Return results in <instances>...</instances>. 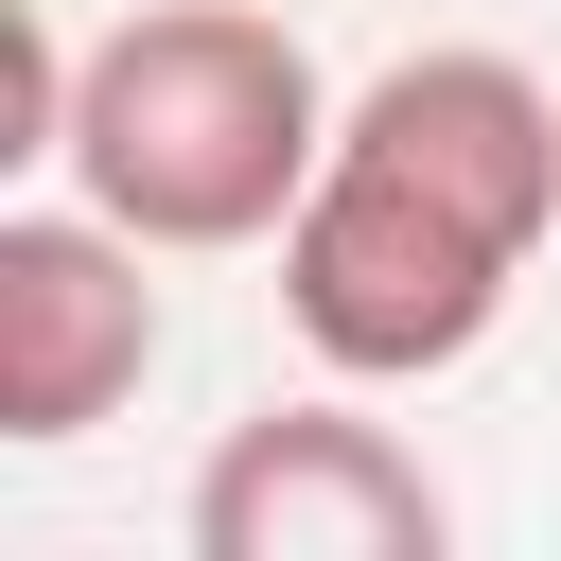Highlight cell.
<instances>
[{
  "label": "cell",
  "instance_id": "6da1fadb",
  "mask_svg": "<svg viewBox=\"0 0 561 561\" xmlns=\"http://www.w3.org/2000/svg\"><path fill=\"white\" fill-rule=\"evenodd\" d=\"M561 228V88L508 53H386L280 228V316L333 386H438L491 351Z\"/></svg>",
  "mask_w": 561,
  "mask_h": 561
},
{
  "label": "cell",
  "instance_id": "7a4b0ae2",
  "mask_svg": "<svg viewBox=\"0 0 561 561\" xmlns=\"http://www.w3.org/2000/svg\"><path fill=\"white\" fill-rule=\"evenodd\" d=\"M333 158V88L316 53L263 18V0H140L70 53V140L53 175L88 210H123L158 263H210V245H280L298 193Z\"/></svg>",
  "mask_w": 561,
  "mask_h": 561
},
{
  "label": "cell",
  "instance_id": "3957f363",
  "mask_svg": "<svg viewBox=\"0 0 561 561\" xmlns=\"http://www.w3.org/2000/svg\"><path fill=\"white\" fill-rule=\"evenodd\" d=\"M140 263L158 245L88 193L0 210V438L18 456H70L88 421L140 403V368H158V280Z\"/></svg>",
  "mask_w": 561,
  "mask_h": 561
},
{
  "label": "cell",
  "instance_id": "277c9868",
  "mask_svg": "<svg viewBox=\"0 0 561 561\" xmlns=\"http://www.w3.org/2000/svg\"><path fill=\"white\" fill-rule=\"evenodd\" d=\"M175 526H193V561H438L456 491L351 403H263V421L210 438Z\"/></svg>",
  "mask_w": 561,
  "mask_h": 561
}]
</instances>
